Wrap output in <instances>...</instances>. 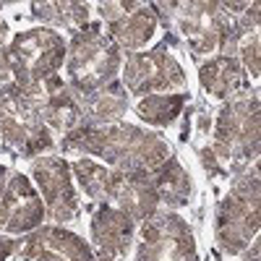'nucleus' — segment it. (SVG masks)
<instances>
[{
    "label": "nucleus",
    "mask_w": 261,
    "mask_h": 261,
    "mask_svg": "<svg viewBox=\"0 0 261 261\" xmlns=\"http://www.w3.org/2000/svg\"><path fill=\"white\" fill-rule=\"evenodd\" d=\"M63 151H79L105 160L107 167L149 175L172 157V146L151 130L134 123H84L71 136L60 139Z\"/></svg>",
    "instance_id": "f257e3e1"
},
{
    "label": "nucleus",
    "mask_w": 261,
    "mask_h": 261,
    "mask_svg": "<svg viewBox=\"0 0 261 261\" xmlns=\"http://www.w3.org/2000/svg\"><path fill=\"white\" fill-rule=\"evenodd\" d=\"M68 42L50 27H34L16 34L0 50V92H29L32 86L58 76Z\"/></svg>",
    "instance_id": "f03ea898"
},
{
    "label": "nucleus",
    "mask_w": 261,
    "mask_h": 261,
    "mask_svg": "<svg viewBox=\"0 0 261 261\" xmlns=\"http://www.w3.org/2000/svg\"><path fill=\"white\" fill-rule=\"evenodd\" d=\"M258 157V94L238 92L220 110L206 162L217 172L241 175Z\"/></svg>",
    "instance_id": "7ed1b4c3"
},
{
    "label": "nucleus",
    "mask_w": 261,
    "mask_h": 261,
    "mask_svg": "<svg viewBox=\"0 0 261 261\" xmlns=\"http://www.w3.org/2000/svg\"><path fill=\"white\" fill-rule=\"evenodd\" d=\"M261 172L258 162L243 170L225 193L214 214V238L222 253L235 256L251 246L261 225Z\"/></svg>",
    "instance_id": "20e7f679"
},
{
    "label": "nucleus",
    "mask_w": 261,
    "mask_h": 261,
    "mask_svg": "<svg viewBox=\"0 0 261 261\" xmlns=\"http://www.w3.org/2000/svg\"><path fill=\"white\" fill-rule=\"evenodd\" d=\"M123 68V55L115 42L99 27L89 24L73 34L65 53V76L68 89L81 97L99 92L105 86H113Z\"/></svg>",
    "instance_id": "39448f33"
},
{
    "label": "nucleus",
    "mask_w": 261,
    "mask_h": 261,
    "mask_svg": "<svg viewBox=\"0 0 261 261\" xmlns=\"http://www.w3.org/2000/svg\"><path fill=\"white\" fill-rule=\"evenodd\" d=\"M0 139L21 157H42L55 146L50 128L21 92H0Z\"/></svg>",
    "instance_id": "423d86ee"
},
{
    "label": "nucleus",
    "mask_w": 261,
    "mask_h": 261,
    "mask_svg": "<svg viewBox=\"0 0 261 261\" xmlns=\"http://www.w3.org/2000/svg\"><path fill=\"white\" fill-rule=\"evenodd\" d=\"M134 261H199L193 230L175 212H157L144 220Z\"/></svg>",
    "instance_id": "0eeeda50"
},
{
    "label": "nucleus",
    "mask_w": 261,
    "mask_h": 261,
    "mask_svg": "<svg viewBox=\"0 0 261 261\" xmlns=\"http://www.w3.org/2000/svg\"><path fill=\"white\" fill-rule=\"evenodd\" d=\"M170 16L175 18V27L188 42L193 55H209V53H222L227 34H230V21L222 8V3H170Z\"/></svg>",
    "instance_id": "6e6552de"
},
{
    "label": "nucleus",
    "mask_w": 261,
    "mask_h": 261,
    "mask_svg": "<svg viewBox=\"0 0 261 261\" xmlns=\"http://www.w3.org/2000/svg\"><path fill=\"white\" fill-rule=\"evenodd\" d=\"M123 84L130 94H167L186 84V71L180 60L167 47H154L146 53H134L120 68Z\"/></svg>",
    "instance_id": "1a4fd4ad"
},
{
    "label": "nucleus",
    "mask_w": 261,
    "mask_h": 261,
    "mask_svg": "<svg viewBox=\"0 0 261 261\" xmlns=\"http://www.w3.org/2000/svg\"><path fill=\"white\" fill-rule=\"evenodd\" d=\"M32 178L42 196L45 212L55 222L65 225L79 217V196L73 188L71 165L58 154H42L32 165Z\"/></svg>",
    "instance_id": "9d476101"
},
{
    "label": "nucleus",
    "mask_w": 261,
    "mask_h": 261,
    "mask_svg": "<svg viewBox=\"0 0 261 261\" xmlns=\"http://www.w3.org/2000/svg\"><path fill=\"white\" fill-rule=\"evenodd\" d=\"M97 11L107 24V37L115 42L118 50H141L157 32V11L151 3L113 0L97 3Z\"/></svg>",
    "instance_id": "9b49d317"
},
{
    "label": "nucleus",
    "mask_w": 261,
    "mask_h": 261,
    "mask_svg": "<svg viewBox=\"0 0 261 261\" xmlns=\"http://www.w3.org/2000/svg\"><path fill=\"white\" fill-rule=\"evenodd\" d=\"M21 94L37 107V113L42 115V120H45V125L50 128L53 136L65 139L86 123L79 97L68 89V84L60 76H53V79L42 81V84L32 86L29 92H21Z\"/></svg>",
    "instance_id": "f8f14e48"
},
{
    "label": "nucleus",
    "mask_w": 261,
    "mask_h": 261,
    "mask_svg": "<svg viewBox=\"0 0 261 261\" xmlns=\"http://www.w3.org/2000/svg\"><path fill=\"white\" fill-rule=\"evenodd\" d=\"M45 214V204L34 183L21 172L8 175L6 191L0 196V230L11 235L34 232L37 227H42Z\"/></svg>",
    "instance_id": "ddd939ff"
},
{
    "label": "nucleus",
    "mask_w": 261,
    "mask_h": 261,
    "mask_svg": "<svg viewBox=\"0 0 261 261\" xmlns=\"http://www.w3.org/2000/svg\"><path fill=\"white\" fill-rule=\"evenodd\" d=\"M21 261H97L92 246L60 225H42L18 246Z\"/></svg>",
    "instance_id": "4468645a"
},
{
    "label": "nucleus",
    "mask_w": 261,
    "mask_h": 261,
    "mask_svg": "<svg viewBox=\"0 0 261 261\" xmlns=\"http://www.w3.org/2000/svg\"><path fill=\"white\" fill-rule=\"evenodd\" d=\"M92 241L97 261H120L136 243V222L113 204H99L92 214Z\"/></svg>",
    "instance_id": "2eb2a0df"
},
{
    "label": "nucleus",
    "mask_w": 261,
    "mask_h": 261,
    "mask_svg": "<svg viewBox=\"0 0 261 261\" xmlns=\"http://www.w3.org/2000/svg\"><path fill=\"white\" fill-rule=\"evenodd\" d=\"M107 204L125 212L134 222L149 220V217H154L160 212V199H157V191L151 186L149 175L125 172V170H115V167H113V186H110Z\"/></svg>",
    "instance_id": "dca6fc26"
},
{
    "label": "nucleus",
    "mask_w": 261,
    "mask_h": 261,
    "mask_svg": "<svg viewBox=\"0 0 261 261\" xmlns=\"http://www.w3.org/2000/svg\"><path fill=\"white\" fill-rule=\"evenodd\" d=\"M201 86L217 99H230L246 89V71L230 55H214L199 68Z\"/></svg>",
    "instance_id": "f3484780"
},
{
    "label": "nucleus",
    "mask_w": 261,
    "mask_h": 261,
    "mask_svg": "<svg viewBox=\"0 0 261 261\" xmlns=\"http://www.w3.org/2000/svg\"><path fill=\"white\" fill-rule=\"evenodd\" d=\"M149 180L157 191L160 206H167V212L178 209V206H186L191 201L193 183H191L188 170L178 162L175 154H172L167 162H162L154 172H149Z\"/></svg>",
    "instance_id": "a211bd4d"
},
{
    "label": "nucleus",
    "mask_w": 261,
    "mask_h": 261,
    "mask_svg": "<svg viewBox=\"0 0 261 261\" xmlns=\"http://www.w3.org/2000/svg\"><path fill=\"white\" fill-rule=\"evenodd\" d=\"M79 102L86 123H115L128 110V94L115 84L92 94H81Z\"/></svg>",
    "instance_id": "6ab92c4d"
},
{
    "label": "nucleus",
    "mask_w": 261,
    "mask_h": 261,
    "mask_svg": "<svg viewBox=\"0 0 261 261\" xmlns=\"http://www.w3.org/2000/svg\"><path fill=\"white\" fill-rule=\"evenodd\" d=\"M71 175L81 186V191L97 204H107L113 186V167H107L92 157H79L71 162Z\"/></svg>",
    "instance_id": "aec40b11"
},
{
    "label": "nucleus",
    "mask_w": 261,
    "mask_h": 261,
    "mask_svg": "<svg viewBox=\"0 0 261 261\" xmlns=\"http://www.w3.org/2000/svg\"><path fill=\"white\" fill-rule=\"evenodd\" d=\"M32 13L55 29H68L81 32L89 27V3H68V0H58V3H32Z\"/></svg>",
    "instance_id": "412c9836"
},
{
    "label": "nucleus",
    "mask_w": 261,
    "mask_h": 261,
    "mask_svg": "<svg viewBox=\"0 0 261 261\" xmlns=\"http://www.w3.org/2000/svg\"><path fill=\"white\" fill-rule=\"evenodd\" d=\"M186 102H188V94H180V92L178 94H146L136 102V113L144 123L165 128L180 118Z\"/></svg>",
    "instance_id": "4be33fe9"
},
{
    "label": "nucleus",
    "mask_w": 261,
    "mask_h": 261,
    "mask_svg": "<svg viewBox=\"0 0 261 261\" xmlns=\"http://www.w3.org/2000/svg\"><path fill=\"white\" fill-rule=\"evenodd\" d=\"M232 58L241 63V68H243L246 73H251L253 79H258V71H261V58H258V32H251V34H246V37L238 39Z\"/></svg>",
    "instance_id": "5701e85b"
},
{
    "label": "nucleus",
    "mask_w": 261,
    "mask_h": 261,
    "mask_svg": "<svg viewBox=\"0 0 261 261\" xmlns=\"http://www.w3.org/2000/svg\"><path fill=\"white\" fill-rule=\"evenodd\" d=\"M18 251V243L11 241V238L0 235V261H11V256Z\"/></svg>",
    "instance_id": "b1692460"
},
{
    "label": "nucleus",
    "mask_w": 261,
    "mask_h": 261,
    "mask_svg": "<svg viewBox=\"0 0 261 261\" xmlns=\"http://www.w3.org/2000/svg\"><path fill=\"white\" fill-rule=\"evenodd\" d=\"M246 261H258V238H253V241H251V248L246 253Z\"/></svg>",
    "instance_id": "393cba45"
},
{
    "label": "nucleus",
    "mask_w": 261,
    "mask_h": 261,
    "mask_svg": "<svg viewBox=\"0 0 261 261\" xmlns=\"http://www.w3.org/2000/svg\"><path fill=\"white\" fill-rule=\"evenodd\" d=\"M6 42H8V24L0 18V50H6Z\"/></svg>",
    "instance_id": "a878e982"
},
{
    "label": "nucleus",
    "mask_w": 261,
    "mask_h": 261,
    "mask_svg": "<svg viewBox=\"0 0 261 261\" xmlns=\"http://www.w3.org/2000/svg\"><path fill=\"white\" fill-rule=\"evenodd\" d=\"M6 183H8V170L0 165V196H3V191H6Z\"/></svg>",
    "instance_id": "bb28decb"
}]
</instances>
